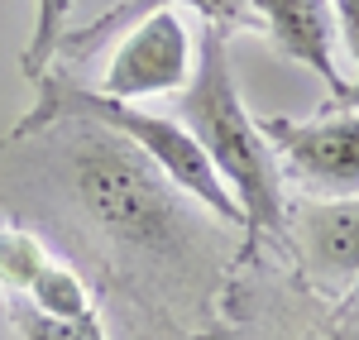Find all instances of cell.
Here are the masks:
<instances>
[{"label": "cell", "instance_id": "obj_8", "mask_svg": "<svg viewBox=\"0 0 359 340\" xmlns=\"http://www.w3.org/2000/svg\"><path fill=\"white\" fill-rule=\"evenodd\" d=\"M154 10H196L206 25L216 29H240V25H254V10H249V0H120L115 10L106 15H96L91 25L82 29H62V39H57V62H67V57H91L106 39H120L125 29L144 20V15H154Z\"/></svg>", "mask_w": 359, "mask_h": 340}, {"label": "cell", "instance_id": "obj_2", "mask_svg": "<svg viewBox=\"0 0 359 340\" xmlns=\"http://www.w3.org/2000/svg\"><path fill=\"white\" fill-rule=\"evenodd\" d=\"M48 125H101V130H111L120 140H130L182 197L201 201V206H206L216 221H225V226L245 230V216H240V206L230 197V187L216 177L211 158L196 149V140L187 135V125H182L177 115L139 111V101H115V96H101V91L77 86L72 77H62V72H43V77H39V101H34V111L15 125V140L39 135V130H48Z\"/></svg>", "mask_w": 359, "mask_h": 340}, {"label": "cell", "instance_id": "obj_5", "mask_svg": "<svg viewBox=\"0 0 359 340\" xmlns=\"http://www.w3.org/2000/svg\"><path fill=\"white\" fill-rule=\"evenodd\" d=\"M196 67L192 34L182 25V10H154L120 34L101 96L115 101H149V96H177Z\"/></svg>", "mask_w": 359, "mask_h": 340}, {"label": "cell", "instance_id": "obj_14", "mask_svg": "<svg viewBox=\"0 0 359 340\" xmlns=\"http://www.w3.org/2000/svg\"><path fill=\"white\" fill-rule=\"evenodd\" d=\"M321 111H359V77H355V82H345V91L335 96L331 106H321Z\"/></svg>", "mask_w": 359, "mask_h": 340}, {"label": "cell", "instance_id": "obj_4", "mask_svg": "<svg viewBox=\"0 0 359 340\" xmlns=\"http://www.w3.org/2000/svg\"><path fill=\"white\" fill-rule=\"evenodd\" d=\"M273 144L283 182H297L311 197H355L359 192V111H335L316 120H259Z\"/></svg>", "mask_w": 359, "mask_h": 340}, {"label": "cell", "instance_id": "obj_12", "mask_svg": "<svg viewBox=\"0 0 359 340\" xmlns=\"http://www.w3.org/2000/svg\"><path fill=\"white\" fill-rule=\"evenodd\" d=\"M48 259V250L29 235V230H15V226H0V283L10 292H25L34 268Z\"/></svg>", "mask_w": 359, "mask_h": 340}, {"label": "cell", "instance_id": "obj_11", "mask_svg": "<svg viewBox=\"0 0 359 340\" xmlns=\"http://www.w3.org/2000/svg\"><path fill=\"white\" fill-rule=\"evenodd\" d=\"M62 20H67V0H39V10H34V39H29V48L20 53V67H25L34 82L48 72V62L57 53Z\"/></svg>", "mask_w": 359, "mask_h": 340}, {"label": "cell", "instance_id": "obj_3", "mask_svg": "<svg viewBox=\"0 0 359 340\" xmlns=\"http://www.w3.org/2000/svg\"><path fill=\"white\" fill-rule=\"evenodd\" d=\"M82 140L72 154V187L86 216L111 240L163 254L187 240V197L154 168L130 140H120L101 125H77Z\"/></svg>", "mask_w": 359, "mask_h": 340}, {"label": "cell", "instance_id": "obj_1", "mask_svg": "<svg viewBox=\"0 0 359 340\" xmlns=\"http://www.w3.org/2000/svg\"><path fill=\"white\" fill-rule=\"evenodd\" d=\"M177 120L187 125L196 149L211 158V168L230 187V197L245 216L249 245L259 235H287V192L278 172L273 144L264 140L254 111L245 106L235 72H230V48L225 29L206 25L196 43V67L187 86L177 91Z\"/></svg>", "mask_w": 359, "mask_h": 340}, {"label": "cell", "instance_id": "obj_7", "mask_svg": "<svg viewBox=\"0 0 359 340\" xmlns=\"http://www.w3.org/2000/svg\"><path fill=\"white\" fill-rule=\"evenodd\" d=\"M254 25L278 43V53L302 62L326 86V106L345 91V72L335 67V10L331 0H249Z\"/></svg>", "mask_w": 359, "mask_h": 340}, {"label": "cell", "instance_id": "obj_13", "mask_svg": "<svg viewBox=\"0 0 359 340\" xmlns=\"http://www.w3.org/2000/svg\"><path fill=\"white\" fill-rule=\"evenodd\" d=\"M331 10H335V34L345 39L350 57L359 62V0H331Z\"/></svg>", "mask_w": 359, "mask_h": 340}, {"label": "cell", "instance_id": "obj_6", "mask_svg": "<svg viewBox=\"0 0 359 340\" xmlns=\"http://www.w3.org/2000/svg\"><path fill=\"white\" fill-rule=\"evenodd\" d=\"M287 240L311 278L321 283L359 278V192L287 201Z\"/></svg>", "mask_w": 359, "mask_h": 340}, {"label": "cell", "instance_id": "obj_9", "mask_svg": "<svg viewBox=\"0 0 359 340\" xmlns=\"http://www.w3.org/2000/svg\"><path fill=\"white\" fill-rule=\"evenodd\" d=\"M15 297H25L29 307H39V312H48V316H62V321H101V316H96V297H91V287L82 283V273L67 268V264L53 259V254L34 268L29 287L15 292Z\"/></svg>", "mask_w": 359, "mask_h": 340}, {"label": "cell", "instance_id": "obj_10", "mask_svg": "<svg viewBox=\"0 0 359 340\" xmlns=\"http://www.w3.org/2000/svg\"><path fill=\"white\" fill-rule=\"evenodd\" d=\"M10 326L20 331V340H106L101 321H62V316H48L39 307H29L25 297L10 292Z\"/></svg>", "mask_w": 359, "mask_h": 340}]
</instances>
